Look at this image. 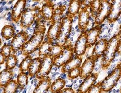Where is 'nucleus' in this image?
<instances>
[{"instance_id":"obj_1","label":"nucleus","mask_w":121,"mask_h":93,"mask_svg":"<svg viewBox=\"0 0 121 93\" xmlns=\"http://www.w3.org/2000/svg\"><path fill=\"white\" fill-rule=\"evenodd\" d=\"M46 32V24L42 16L36 19V25L32 37L28 40L21 48V53L25 56H30L32 53L39 49L43 43Z\"/></svg>"},{"instance_id":"obj_2","label":"nucleus","mask_w":121,"mask_h":93,"mask_svg":"<svg viewBox=\"0 0 121 93\" xmlns=\"http://www.w3.org/2000/svg\"><path fill=\"white\" fill-rule=\"evenodd\" d=\"M121 30H119L118 33L113 36L108 41L107 45L102 56L101 67L102 70H106L110 67L117 53L119 55L121 54Z\"/></svg>"},{"instance_id":"obj_3","label":"nucleus","mask_w":121,"mask_h":93,"mask_svg":"<svg viewBox=\"0 0 121 93\" xmlns=\"http://www.w3.org/2000/svg\"><path fill=\"white\" fill-rule=\"evenodd\" d=\"M66 9V6L61 4L55 7L53 17L50 22V26L47 32V40L53 44L54 41H56L58 34L60 31L61 22L63 18L64 12Z\"/></svg>"},{"instance_id":"obj_4","label":"nucleus","mask_w":121,"mask_h":93,"mask_svg":"<svg viewBox=\"0 0 121 93\" xmlns=\"http://www.w3.org/2000/svg\"><path fill=\"white\" fill-rule=\"evenodd\" d=\"M121 76V62L116 65L114 70L106 77L101 84V92L102 93H108L114 88L119 80Z\"/></svg>"},{"instance_id":"obj_5","label":"nucleus","mask_w":121,"mask_h":93,"mask_svg":"<svg viewBox=\"0 0 121 93\" xmlns=\"http://www.w3.org/2000/svg\"><path fill=\"white\" fill-rule=\"evenodd\" d=\"M73 21V18L68 15L62 18L60 31L56 39V45L63 46L67 42L72 31Z\"/></svg>"},{"instance_id":"obj_6","label":"nucleus","mask_w":121,"mask_h":93,"mask_svg":"<svg viewBox=\"0 0 121 93\" xmlns=\"http://www.w3.org/2000/svg\"><path fill=\"white\" fill-rule=\"evenodd\" d=\"M40 16H42L41 8L38 6L26 8L22 13L19 21L21 28L22 29L29 28Z\"/></svg>"},{"instance_id":"obj_7","label":"nucleus","mask_w":121,"mask_h":93,"mask_svg":"<svg viewBox=\"0 0 121 93\" xmlns=\"http://www.w3.org/2000/svg\"><path fill=\"white\" fill-rule=\"evenodd\" d=\"M74 56V45L71 41H68L66 44L63 46V50L60 55L53 59V66L60 68L64 64L73 59Z\"/></svg>"},{"instance_id":"obj_8","label":"nucleus","mask_w":121,"mask_h":93,"mask_svg":"<svg viewBox=\"0 0 121 93\" xmlns=\"http://www.w3.org/2000/svg\"><path fill=\"white\" fill-rule=\"evenodd\" d=\"M112 8V1L101 0V7L96 14L94 21L95 25H100L107 19Z\"/></svg>"},{"instance_id":"obj_9","label":"nucleus","mask_w":121,"mask_h":93,"mask_svg":"<svg viewBox=\"0 0 121 93\" xmlns=\"http://www.w3.org/2000/svg\"><path fill=\"white\" fill-rule=\"evenodd\" d=\"M29 38V34L25 31H21L15 34L10 44L12 52L15 53L21 50L22 46L28 41Z\"/></svg>"},{"instance_id":"obj_10","label":"nucleus","mask_w":121,"mask_h":93,"mask_svg":"<svg viewBox=\"0 0 121 93\" xmlns=\"http://www.w3.org/2000/svg\"><path fill=\"white\" fill-rule=\"evenodd\" d=\"M53 59L51 56L48 55L42 59V63L40 70L35 76L38 79H43L47 77L51 71L53 66Z\"/></svg>"},{"instance_id":"obj_11","label":"nucleus","mask_w":121,"mask_h":93,"mask_svg":"<svg viewBox=\"0 0 121 93\" xmlns=\"http://www.w3.org/2000/svg\"><path fill=\"white\" fill-rule=\"evenodd\" d=\"M91 15L89 8L81 6L78 13V29L81 32L87 31L89 25Z\"/></svg>"},{"instance_id":"obj_12","label":"nucleus","mask_w":121,"mask_h":93,"mask_svg":"<svg viewBox=\"0 0 121 93\" xmlns=\"http://www.w3.org/2000/svg\"><path fill=\"white\" fill-rule=\"evenodd\" d=\"M87 31L81 32L74 45V55L82 57L87 50Z\"/></svg>"},{"instance_id":"obj_13","label":"nucleus","mask_w":121,"mask_h":93,"mask_svg":"<svg viewBox=\"0 0 121 93\" xmlns=\"http://www.w3.org/2000/svg\"><path fill=\"white\" fill-rule=\"evenodd\" d=\"M96 61V60L92 56L85 59L82 65H81V73L79 76L81 79L84 80L93 73V71L95 69Z\"/></svg>"},{"instance_id":"obj_14","label":"nucleus","mask_w":121,"mask_h":93,"mask_svg":"<svg viewBox=\"0 0 121 93\" xmlns=\"http://www.w3.org/2000/svg\"><path fill=\"white\" fill-rule=\"evenodd\" d=\"M101 32L102 26L100 25H95L87 31V48H91L95 45Z\"/></svg>"},{"instance_id":"obj_15","label":"nucleus","mask_w":121,"mask_h":93,"mask_svg":"<svg viewBox=\"0 0 121 93\" xmlns=\"http://www.w3.org/2000/svg\"><path fill=\"white\" fill-rule=\"evenodd\" d=\"M27 1L19 0L13 6L11 13V19L14 23H18L21 19V15L26 9Z\"/></svg>"},{"instance_id":"obj_16","label":"nucleus","mask_w":121,"mask_h":93,"mask_svg":"<svg viewBox=\"0 0 121 93\" xmlns=\"http://www.w3.org/2000/svg\"><path fill=\"white\" fill-rule=\"evenodd\" d=\"M55 5L52 1H47L42 6L41 13L44 20L45 22H50L53 17Z\"/></svg>"},{"instance_id":"obj_17","label":"nucleus","mask_w":121,"mask_h":93,"mask_svg":"<svg viewBox=\"0 0 121 93\" xmlns=\"http://www.w3.org/2000/svg\"><path fill=\"white\" fill-rule=\"evenodd\" d=\"M121 13V1H112V8L107 20L109 23H114L119 18Z\"/></svg>"},{"instance_id":"obj_18","label":"nucleus","mask_w":121,"mask_h":93,"mask_svg":"<svg viewBox=\"0 0 121 93\" xmlns=\"http://www.w3.org/2000/svg\"><path fill=\"white\" fill-rule=\"evenodd\" d=\"M98 77V73H91L84 79V81L79 85L77 93H87L91 86L93 85Z\"/></svg>"},{"instance_id":"obj_19","label":"nucleus","mask_w":121,"mask_h":93,"mask_svg":"<svg viewBox=\"0 0 121 93\" xmlns=\"http://www.w3.org/2000/svg\"><path fill=\"white\" fill-rule=\"evenodd\" d=\"M107 42L108 40L106 39H101L99 41H97V42L95 44L91 56H92L96 60L102 58L107 45Z\"/></svg>"},{"instance_id":"obj_20","label":"nucleus","mask_w":121,"mask_h":93,"mask_svg":"<svg viewBox=\"0 0 121 93\" xmlns=\"http://www.w3.org/2000/svg\"><path fill=\"white\" fill-rule=\"evenodd\" d=\"M51 84V79L48 77L39 80L33 93H46L50 89Z\"/></svg>"},{"instance_id":"obj_21","label":"nucleus","mask_w":121,"mask_h":93,"mask_svg":"<svg viewBox=\"0 0 121 93\" xmlns=\"http://www.w3.org/2000/svg\"><path fill=\"white\" fill-rule=\"evenodd\" d=\"M82 61V58L79 56H76L74 59H72L65 64L61 68V73H67L70 70L76 67H81Z\"/></svg>"},{"instance_id":"obj_22","label":"nucleus","mask_w":121,"mask_h":93,"mask_svg":"<svg viewBox=\"0 0 121 93\" xmlns=\"http://www.w3.org/2000/svg\"><path fill=\"white\" fill-rule=\"evenodd\" d=\"M81 7V1L72 0L69 3V7H68L66 15L70 16V17L73 18L76 15L79 13Z\"/></svg>"},{"instance_id":"obj_23","label":"nucleus","mask_w":121,"mask_h":93,"mask_svg":"<svg viewBox=\"0 0 121 93\" xmlns=\"http://www.w3.org/2000/svg\"><path fill=\"white\" fill-rule=\"evenodd\" d=\"M42 63V59L40 58H34L32 59V63L29 68V76L30 77H33L37 74L40 70Z\"/></svg>"},{"instance_id":"obj_24","label":"nucleus","mask_w":121,"mask_h":93,"mask_svg":"<svg viewBox=\"0 0 121 93\" xmlns=\"http://www.w3.org/2000/svg\"><path fill=\"white\" fill-rule=\"evenodd\" d=\"M13 73L12 70L4 69L0 72V88L4 87L12 80Z\"/></svg>"},{"instance_id":"obj_25","label":"nucleus","mask_w":121,"mask_h":93,"mask_svg":"<svg viewBox=\"0 0 121 93\" xmlns=\"http://www.w3.org/2000/svg\"><path fill=\"white\" fill-rule=\"evenodd\" d=\"M53 44H53L51 42H50L47 39L46 41L43 42V43L41 44V45H40L39 48V58L43 59L44 57L49 55L50 48H51V46Z\"/></svg>"},{"instance_id":"obj_26","label":"nucleus","mask_w":121,"mask_h":93,"mask_svg":"<svg viewBox=\"0 0 121 93\" xmlns=\"http://www.w3.org/2000/svg\"><path fill=\"white\" fill-rule=\"evenodd\" d=\"M1 35L5 40L10 39L15 35V28L11 25H6L2 29Z\"/></svg>"},{"instance_id":"obj_27","label":"nucleus","mask_w":121,"mask_h":93,"mask_svg":"<svg viewBox=\"0 0 121 93\" xmlns=\"http://www.w3.org/2000/svg\"><path fill=\"white\" fill-rule=\"evenodd\" d=\"M65 85V80L62 78H58L50 85V89L52 93H56L62 90Z\"/></svg>"},{"instance_id":"obj_28","label":"nucleus","mask_w":121,"mask_h":93,"mask_svg":"<svg viewBox=\"0 0 121 93\" xmlns=\"http://www.w3.org/2000/svg\"><path fill=\"white\" fill-rule=\"evenodd\" d=\"M18 64V58L14 54H11L6 60V68L12 70L15 68Z\"/></svg>"},{"instance_id":"obj_29","label":"nucleus","mask_w":121,"mask_h":93,"mask_svg":"<svg viewBox=\"0 0 121 93\" xmlns=\"http://www.w3.org/2000/svg\"><path fill=\"white\" fill-rule=\"evenodd\" d=\"M100 7H101V0L91 1L89 8V11L91 16L95 18L96 14L99 12Z\"/></svg>"},{"instance_id":"obj_30","label":"nucleus","mask_w":121,"mask_h":93,"mask_svg":"<svg viewBox=\"0 0 121 93\" xmlns=\"http://www.w3.org/2000/svg\"><path fill=\"white\" fill-rule=\"evenodd\" d=\"M28 77L29 75L23 72H21L18 74L17 82L18 85V87L20 88L21 89H24L28 85Z\"/></svg>"},{"instance_id":"obj_31","label":"nucleus","mask_w":121,"mask_h":93,"mask_svg":"<svg viewBox=\"0 0 121 93\" xmlns=\"http://www.w3.org/2000/svg\"><path fill=\"white\" fill-rule=\"evenodd\" d=\"M18 85L17 81L12 80L4 87L3 93H16L18 89Z\"/></svg>"},{"instance_id":"obj_32","label":"nucleus","mask_w":121,"mask_h":93,"mask_svg":"<svg viewBox=\"0 0 121 93\" xmlns=\"http://www.w3.org/2000/svg\"><path fill=\"white\" fill-rule=\"evenodd\" d=\"M32 59H32V57L30 56H26V58L21 61V62L19 64V71H21V72H23V73H25L27 71H28L30 64L32 63Z\"/></svg>"},{"instance_id":"obj_33","label":"nucleus","mask_w":121,"mask_h":93,"mask_svg":"<svg viewBox=\"0 0 121 93\" xmlns=\"http://www.w3.org/2000/svg\"><path fill=\"white\" fill-rule=\"evenodd\" d=\"M63 46H59L56 44H53L50 48L49 55L52 57L53 59L56 58L60 55V53L62 52V50H63Z\"/></svg>"},{"instance_id":"obj_34","label":"nucleus","mask_w":121,"mask_h":93,"mask_svg":"<svg viewBox=\"0 0 121 93\" xmlns=\"http://www.w3.org/2000/svg\"><path fill=\"white\" fill-rule=\"evenodd\" d=\"M67 77L69 79H75L79 77L81 73V67H76L68 72Z\"/></svg>"},{"instance_id":"obj_35","label":"nucleus","mask_w":121,"mask_h":93,"mask_svg":"<svg viewBox=\"0 0 121 93\" xmlns=\"http://www.w3.org/2000/svg\"><path fill=\"white\" fill-rule=\"evenodd\" d=\"M1 53L3 54L6 58L11 55V53L12 52V50L11 45H9V44H4L2 46L1 49Z\"/></svg>"},{"instance_id":"obj_36","label":"nucleus","mask_w":121,"mask_h":93,"mask_svg":"<svg viewBox=\"0 0 121 93\" xmlns=\"http://www.w3.org/2000/svg\"><path fill=\"white\" fill-rule=\"evenodd\" d=\"M87 93H102L101 92V84L100 82L95 84L91 86Z\"/></svg>"},{"instance_id":"obj_37","label":"nucleus","mask_w":121,"mask_h":93,"mask_svg":"<svg viewBox=\"0 0 121 93\" xmlns=\"http://www.w3.org/2000/svg\"><path fill=\"white\" fill-rule=\"evenodd\" d=\"M62 93H75V92L73 90V88L71 87L64 88L62 90Z\"/></svg>"},{"instance_id":"obj_38","label":"nucleus","mask_w":121,"mask_h":93,"mask_svg":"<svg viewBox=\"0 0 121 93\" xmlns=\"http://www.w3.org/2000/svg\"><path fill=\"white\" fill-rule=\"evenodd\" d=\"M6 60V58L3 55L2 53L0 52V65H2L5 62Z\"/></svg>"},{"instance_id":"obj_39","label":"nucleus","mask_w":121,"mask_h":93,"mask_svg":"<svg viewBox=\"0 0 121 93\" xmlns=\"http://www.w3.org/2000/svg\"><path fill=\"white\" fill-rule=\"evenodd\" d=\"M1 44H2V41H1V39L0 38V46L1 45Z\"/></svg>"},{"instance_id":"obj_40","label":"nucleus","mask_w":121,"mask_h":93,"mask_svg":"<svg viewBox=\"0 0 121 93\" xmlns=\"http://www.w3.org/2000/svg\"><path fill=\"white\" fill-rule=\"evenodd\" d=\"M62 93V90H61V91H58V92H57V93Z\"/></svg>"}]
</instances>
